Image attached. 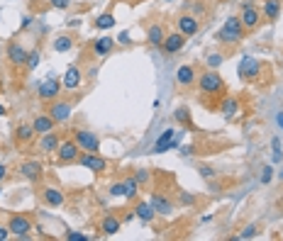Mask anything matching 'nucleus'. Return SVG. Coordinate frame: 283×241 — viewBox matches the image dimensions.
Here are the masks:
<instances>
[{"instance_id": "obj_1", "label": "nucleus", "mask_w": 283, "mask_h": 241, "mask_svg": "<svg viewBox=\"0 0 283 241\" xmlns=\"http://www.w3.org/2000/svg\"><path fill=\"white\" fill-rule=\"evenodd\" d=\"M244 32L247 30H244L239 15H230L225 20V25L220 27V32H217V42H222L225 47H234V44H239L244 39Z\"/></svg>"}, {"instance_id": "obj_2", "label": "nucleus", "mask_w": 283, "mask_h": 241, "mask_svg": "<svg viewBox=\"0 0 283 241\" xmlns=\"http://www.w3.org/2000/svg\"><path fill=\"white\" fill-rule=\"evenodd\" d=\"M198 83H200V90H203V95H208V98H222L225 95V81H222V76L215 71V69H210V71H205V73H200L198 76Z\"/></svg>"}, {"instance_id": "obj_3", "label": "nucleus", "mask_w": 283, "mask_h": 241, "mask_svg": "<svg viewBox=\"0 0 283 241\" xmlns=\"http://www.w3.org/2000/svg\"><path fill=\"white\" fill-rule=\"evenodd\" d=\"M73 141L81 146V151H88V154H98L100 151V139L95 132L90 129H78L73 132Z\"/></svg>"}, {"instance_id": "obj_4", "label": "nucleus", "mask_w": 283, "mask_h": 241, "mask_svg": "<svg viewBox=\"0 0 283 241\" xmlns=\"http://www.w3.org/2000/svg\"><path fill=\"white\" fill-rule=\"evenodd\" d=\"M237 73H239V78L247 81V83L256 81L259 73H261V64H259V59H254V56H242V61H239V66H237Z\"/></svg>"}, {"instance_id": "obj_5", "label": "nucleus", "mask_w": 283, "mask_h": 241, "mask_svg": "<svg viewBox=\"0 0 283 241\" xmlns=\"http://www.w3.org/2000/svg\"><path fill=\"white\" fill-rule=\"evenodd\" d=\"M78 156H81V146L73 139H61V144L56 149L59 163H73V161H78Z\"/></svg>"}, {"instance_id": "obj_6", "label": "nucleus", "mask_w": 283, "mask_h": 241, "mask_svg": "<svg viewBox=\"0 0 283 241\" xmlns=\"http://www.w3.org/2000/svg\"><path fill=\"white\" fill-rule=\"evenodd\" d=\"M47 112L54 117V122H56V124H64V122H69V120H71L73 103H71V100H54V103H52V107H49Z\"/></svg>"}, {"instance_id": "obj_7", "label": "nucleus", "mask_w": 283, "mask_h": 241, "mask_svg": "<svg viewBox=\"0 0 283 241\" xmlns=\"http://www.w3.org/2000/svg\"><path fill=\"white\" fill-rule=\"evenodd\" d=\"M78 163H81L83 168L93 171L95 175H103V173L107 171V161H105L100 154H88V151H83V156H78Z\"/></svg>"}, {"instance_id": "obj_8", "label": "nucleus", "mask_w": 283, "mask_h": 241, "mask_svg": "<svg viewBox=\"0 0 283 241\" xmlns=\"http://www.w3.org/2000/svg\"><path fill=\"white\" fill-rule=\"evenodd\" d=\"M37 95H39L42 100L54 103V100L61 95V81H59V78H47V81H42L39 88H37Z\"/></svg>"}, {"instance_id": "obj_9", "label": "nucleus", "mask_w": 283, "mask_h": 241, "mask_svg": "<svg viewBox=\"0 0 283 241\" xmlns=\"http://www.w3.org/2000/svg\"><path fill=\"white\" fill-rule=\"evenodd\" d=\"M8 226H10L13 236H18V239H27L30 231H32V222L25 214H13L10 222H8Z\"/></svg>"}, {"instance_id": "obj_10", "label": "nucleus", "mask_w": 283, "mask_h": 241, "mask_svg": "<svg viewBox=\"0 0 283 241\" xmlns=\"http://www.w3.org/2000/svg\"><path fill=\"white\" fill-rule=\"evenodd\" d=\"M20 175L30 183H39L44 175V166L39 161H25V163H20Z\"/></svg>"}, {"instance_id": "obj_11", "label": "nucleus", "mask_w": 283, "mask_h": 241, "mask_svg": "<svg viewBox=\"0 0 283 241\" xmlns=\"http://www.w3.org/2000/svg\"><path fill=\"white\" fill-rule=\"evenodd\" d=\"M176 27H178V32L183 34V37H193L198 30H200V22H198V17L195 15H178L176 17Z\"/></svg>"}, {"instance_id": "obj_12", "label": "nucleus", "mask_w": 283, "mask_h": 241, "mask_svg": "<svg viewBox=\"0 0 283 241\" xmlns=\"http://www.w3.org/2000/svg\"><path fill=\"white\" fill-rule=\"evenodd\" d=\"M239 20H242L244 30H256L259 27V8H254V3H244L242 13H239Z\"/></svg>"}, {"instance_id": "obj_13", "label": "nucleus", "mask_w": 283, "mask_h": 241, "mask_svg": "<svg viewBox=\"0 0 283 241\" xmlns=\"http://www.w3.org/2000/svg\"><path fill=\"white\" fill-rule=\"evenodd\" d=\"M81 81H83V73H81V69L73 64V66H69V69L64 71L61 88H64V90H76V88L81 86Z\"/></svg>"}, {"instance_id": "obj_14", "label": "nucleus", "mask_w": 283, "mask_h": 241, "mask_svg": "<svg viewBox=\"0 0 283 241\" xmlns=\"http://www.w3.org/2000/svg\"><path fill=\"white\" fill-rule=\"evenodd\" d=\"M27 56H30V52L22 44H18V42L8 44V61L13 66H27Z\"/></svg>"}, {"instance_id": "obj_15", "label": "nucleus", "mask_w": 283, "mask_h": 241, "mask_svg": "<svg viewBox=\"0 0 283 241\" xmlns=\"http://www.w3.org/2000/svg\"><path fill=\"white\" fill-rule=\"evenodd\" d=\"M166 34H169V32H166V27H164L161 22H154V25L147 27V42H149L152 47H157V49H161Z\"/></svg>"}, {"instance_id": "obj_16", "label": "nucleus", "mask_w": 283, "mask_h": 241, "mask_svg": "<svg viewBox=\"0 0 283 241\" xmlns=\"http://www.w3.org/2000/svg\"><path fill=\"white\" fill-rule=\"evenodd\" d=\"M183 47H186V37H183L181 32H169L166 39H164V44H161V49H164L166 54H178Z\"/></svg>"}, {"instance_id": "obj_17", "label": "nucleus", "mask_w": 283, "mask_h": 241, "mask_svg": "<svg viewBox=\"0 0 283 241\" xmlns=\"http://www.w3.org/2000/svg\"><path fill=\"white\" fill-rule=\"evenodd\" d=\"M174 137H176V132L174 129H166L157 141H154V146H152V154H164V151H169V149H176V141H174Z\"/></svg>"}, {"instance_id": "obj_18", "label": "nucleus", "mask_w": 283, "mask_h": 241, "mask_svg": "<svg viewBox=\"0 0 283 241\" xmlns=\"http://www.w3.org/2000/svg\"><path fill=\"white\" fill-rule=\"evenodd\" d=\"M198 81V76H195V69L193 66H178V71H176V83L181 86V88H191L193 83Z\"/></svg>"}, {"instance_id": "obj_19", "label": "nucleus", "mask_w": 283, "mask_h": 241, "mask_svg": "<svg viewBox=\"0 0 283 241\" xmlns=\"http://www.w3.org/2000/svg\"><path fill=\"white\" fill-rule=\"evenodd\" d=\"M42 197H44V202H47L49 207H61V205L66 202L64 190H59V188H54V185L44 188V190H42Z\"/></svg>"}, {"instance_id": "obj_20", "label": "nucleus", "mask_w": 283, "mask_h": 241, "mask_svg": "<svg viewBox=\"0 0 283 241\" xmlns=\"http://www.w3.org/2000/svg\"><path fill=\"white\" fill-rule=\"evenodd\" d=\"M59 144H61V137H59L56 132H47V134L39 137V149H42L44 154H56Z\"/></svg>"}, {"instance_id": "obj_21", "label": "nucleus", "mask_w": 283, "mask_h": 241, "mask_svg": "<svg viewBox=\"0 0 283 241\" xmlns=\"http://www.w3.org/2000/svg\"><path fill=\"white\" fill-rule=\"evenodd\" d=\"M112 47H115V39H112V37H100V39L93 42V56H95V59L110 56Z\"/></svg>"}, {"instance_id": "obj_22", "label": "nucleus", "mask_w": 283, "mask_h": 241, "mask_svg": "<svg viewBox=\"0 0 283 241\" xmlns=\"http://www.w3.org/2000/svg\"><path fill=\"white\" fill-rule=\"evenodd\" d=\"M32 127H35V132L42 137V134H47V132H54L56 122H54V117L47 112V115H37V117H35V122H32Z\"/></svg>"}, {"instance_id": "obj_23", "label": "nucleus", "mask_w": 283, "mask_h": 241, "mask_svg": "<svg viewBox=\"0 0 283 241\" xmlns=\"http://www.w3.org/2000/svg\"><path fill=\"white\" fill-rule=\"evenodd\" d=\"M35 137H37V132H35V127H32V124L20 122V124L15 127V141H18V144H30Z\"/></svg>"}, {"instance_id": "obj_24", "label": "nucleus", "mask_w": 283, "mask_h": 241, "mask_svg": "<svg viewBox=\"0 0 283 241\" xmlns=\"http://www.w3.org/2000/svg\"><path fill=\"white\" fill-rule=\"evenodd\" d=\"M120 229H122V219H117L115 214H105V217H103V222H100V231H103L105 236H115Z\"/></svg>"}, {"instance_id": "obj_25", "label": "nucleus", "mask_w": 283, "mask_h": 241, "mask_svg": "<svg viewBox=\"0 0 283 241\" xmlns=\"http://www.w3.org/2000/svg\"><path fill=\"white\" fill-rule=\"evenodd\" d=\"M220 115H225L227 120L237 117V115H239V100H237V98H232V95L222 98V103H220Z\"/></svg>"}, {"instance_id": "obj_26", "label": "nucleus", "mask_w": 283, "mask_h": 241, "mask_svg": "<svg viewBox=\"0 0 283 241\" xmlns=\"http://www.w3.org/2000/svg\"><path fill=\"white\" fill-rule=\"evenodd\" d=\"M152 207H154V212L157 214H164V217H169L171 212H174V205H171V200L169 197H164V195H152Z\"/></svg>"}, {"instance_id": "obj_27", "label": "nucleus", "mask_w": 283, "mask_h": 241, "mask_svg": "<svg viewBox=\"0 0 283 241\" xmlns=\"http://www.w3.org/2000/svg\"><path fill=\"white\" fill-rule=\"evenodd\" d=\"M134 217L142 219V222H154L157 212H154L152 202H137V205H134Z\"/></svg>"}, {"instance_id": "obj_28", "label": "nucleus", "mask_w": 283, "mask_h": 241, "mask_svg": "<svg viewBox=\"0 0 283 241\" xmlns=\"http://www.w3.org/2000/svg\"><path fill=\"white\" fill-rule=\"evenodd\" d=\"M281 0H266L264 3V17L268 20V22H276L278 17H281Z\"/></svg>"}, {"instance_id": "obj_29", "label": "nucleus", "mask_w": 283, "mask_h": 241, "mask_svg": "<svg viewBox=\"0 0 283 241\" xmlns=\"http://www.w3.org/2000/svg\"><path fill=\"white\" fill-rule=\"evenodd\" d=\"M71 47H73V39H71L69 34H61V37H56V39H54V52H59V54L71 52Z\"/></svg>"}, {"instance_id": "obj_30", "label": "nucleus", "mask_w": 283, "mask_h": 241, "mask_svg": "<svg viewBox=\"0 0 283 241\" xmlns=\"http://www.w3.org/2000/svg\"><path fill=\"white\" fill-rule=\"evenodd\" d=\"M95 27H98V30H103V32H107V30H112V27H115V17H112L110 13H103L100 17H95Z\"/></svg>"}, {"instance_id": "obj_31", "label": "nucleus", "mask_w": 283, "mask_h": 241, "mask_svg": "<svg viewBox=\"0 0 283 241\" xmlns=\"http://www.w3.org/2000/svg\"><path fill=\"white\" fill-rule=\"evenodd\" d=\"M174 120H176L178 124H183V127H191V124H193V120H191V110H188V107H176Z\"/></svg>"}, {"instance_id": "obj_32", "label": "nucleus", "mask_w": 283, "mask_h": 241, "mask_svg": "<svg viewBox=\"0 0 283 241\" xmlns=\"http://www.w3.org/2000/svg\"><path fill=\"white\" fill-rule=\"evenodd\" d=\"M122 180H124V188H127L124 197H127V200H134L137 192H139V183L134 180V175H132V178H122Z\"/></svg>"}, {"instance_id": "obj_33", "label": "nucleus", "mask_w": 283, "mask_h": 241, "mask_svg": "<svg viewBox=\"0 0 283 241\" xmlns=\"http://www.w3.org/2000/svg\"><path fill=\"white\" fill-rule=\"evenodd\" d=\"M271 149H273L271 161H273V163H281V161H283V154H281V141H278V137H273V139H271Z\"/></svg>"}, {"instance_id": "obj_34", "label": "nucleus", "mask_w": 283, "mask_h": 241, "mask_svg": "<svg viewBox=\"0 0 283 241\" xmlns=\"http://www.w3.org/2000/svg\"><path fill=\"white\" fill-rule=\"evenodd\" d=\"M107 192H110L112 197H124V192H127V188H124V180H117V183H112Z\"/></svg>"}, {"instance_id": "obj_35", "label": "nucleus", "mask_w": 283, "mask_h": 241, "mask_svg": "<svg viewBox=\"0 0 283 241\" xmlns=\"http://www.w3.org/2000/svg\"><path fill=\"white\" fill-rule=\"evenodd\" d=\"M39 61H42V54H39L37 49H32V52H30V56H27V69H30V71H35V69L39 66Z\"/></svg>"}, {"instance_id": "obj_36", "label": "nucleus", "mask_w": 283, "mask_h": 241, "mask_svg": "<svg viewBox=\"0 0 283 241\" xmlns=\"http://www.w3.org/2000/svg\"><path fill=\"white\" fill-rule=\"evenodd\" d=\"M222 61H225V56H222V54H217V52H215V54H208V66H210V69H215V71H217V69L222 66Z\"/></svg>"}, {"instance_id": "obj_37", "label": "nucleus", "mask_w": 283, "mask_h": 241, "mask_svg": "<svg viewBox=\"0 0 283 241\" xmlns=\"http://www.w3.org/2000/svg\"><path fill=\"white\" fill-rule=\"evenodd\" d=\"M198 173H200V178H205V180H212V178L217 175V171H215L212 166H198Z\"/></svg>"}, {"instance_id": "obj_38", "label": "nucleus", "mask_w": 283, "mask_h": 241, "mask_svg": "<svg viewBox=\"0 0 283 241\" xmlns=\"http://www.w3.org/2000/svg\"><path fill=\"white\" fill-rule=\"evenodd\" d=\"M149 178H152V175H149V171H147V168H139V171L134 173V180H137L139 185H147V183H149Z\"/></svg>"}, {"instance_id": "obj_39", "label": "nucleus", "mask_w": 283, "mask_h": 241, "mask_svg": "<svg viewBox=\"0 0 283 241\" xmlns=\"http://www.w3.org/2000/svg\"><path fill=\"white\" fill-rule=\"evenodd\" d=\"M256 231H259V226H256V224H249V226H244V231H242L237 239H254Z\"/></svg>"}, {"instance_id": "obj_40", "label": "nucleus", "mask_w": 283, "mask_h": 241, "mask_svg": "<svg viewBox=\"0 0 283 241\" xmlns=\"http://www.w3.org/2000/svg\"><path fill=\"white\" fill-rule=\"evenodd\" d=\"M178 202H181L183 207H191V205H195V195H191V192H181V195H178Z\"/></svg>"}, {"instance_id": "obj_41", "label": "nucleus", "mask_w": 283, "mask_h": 241, "mask_svg": "<svg viewBox=\"0 0 283 241\" xmlns=\"http://www.w3.org/2000/svg\"><path fill=\"white\" fill-rule=\"evenodd\" d=\"M115 42H117L120 47H129V44H132V37H129V32H120Z\"/></svg>"}, {"instance_id": "obj_42", "label": "nucleus", "mask_w": 283, "mask_h": 241, "mask_svg": "<svg viewBox=\"0 0 283 241\" xmlns=\"http://www.w3.org/2000/svg\"><path fill=\"white\" fill-rule=\"evenodd\" d=\"M271 178H273V168H271V166H266V168L261 171V183H264V185H268V183H271Z\"/></svg>"}, {"instance_id": "obj_43", "label": "nucleus", "mask_w": 283, "mask_h": 241, "mask_svg": "<svg viewBox=\"0 0 283 241\" xmlns=\"http://www.w3.org/2000/svg\"><path fill=\"white\" fill-rule=\"evenodd\" d=\"M52 8H56V10H69V8H71V0H52Z\"/></svg>"}, {"instance_id": "obj_44", "label": "nucleus", "mask_w": 283, "mask_h": 241, "mask_svg": "<svg viewBox=\"0 0 283 241\" xmlns=\"http://www.w3.org/2000/svg\"><path fill=\"white\" fill-rule=\"evenodd\" d=\"M66 239H69V241H88V236H86V234H81V231H69V234H66Z\"/></svg>"}, {"instance_id": "obj_45", "label": "nucleus", "mask_w": 283, "mask_h": 241, "mask_svg": "<svg viewBox=\"0 0 283 241\" xmlns=\"http://www.w3.org/2000/svg\"><path fill=\"white\" fill-rule=\"evenodd\" d=\"M13 236V231H10V226H0V241H8Z\"/></svg>"}, {"instance_id": "obj_46", "label": "nucleus", "mask_w": 283, "mask_h": 241, "mask_svg": "<svg viewBox=\"0 0 283 241\" xmlns=\"http://www.w3.org/2000/svg\"><path fill=\"white\" fill-rule=\"evenodd\" d=\"M5 178H8V166H5V163H0V183H3Z\"/></svg>"}, {"instance_id": "obj_47", "label": "nucleus", "mask_w": 283, "mask_h": 241, "mask_svg": "<svg viewBox=\"0 0 283 241\" xmlns=\"http://www.w3.org/2000/svg\"><path fill=\"white\" fill-rule=\"evenodd\" d=\"M132 219H134V209H132V212H127V214H124V219H122V222H132Z\"/></svg>"}, {"instance_id": "obj_48", "label": "nucleus", "mask_w": 283, "mask_h": 241, "mask_svg": "<svg viewBox=\"0 0 283 241\" xmlns=\"http://www.w3.org/2000/svg\"><path fill=\"white\" fill-rule=\"evenodd\" d=\"M276 122H278V127L283 129V112H278V115H276Z\"/></svg>"}, {"instance_id": "obj_49", "label": "nucleus", "mask_w": 283, "mask_h": 241, "mask_svg": "<svg viewBox=\"0 0 283 241\" xmlns=\"http://www.w3.org/2000/svg\"><path fill=\"white\" fill-rule=\"evenodd\" d=\"M3 115H5V105H3V103H0V117H3Z\"/></svg>"}, {"instance_id": "obj_50", "label": "nucleus", "mask_w": 283, "mask_h": 241, "mask_svg": "<svg viewBox=\"0 0 283 241\" xmlns=\"http://www.w3.org/2000/svg\"><path fill=\"white\" fill-rule=\"evenodd\" d=\"M0 192H3V190H0Z\"/></svg>"}]
</instances>
